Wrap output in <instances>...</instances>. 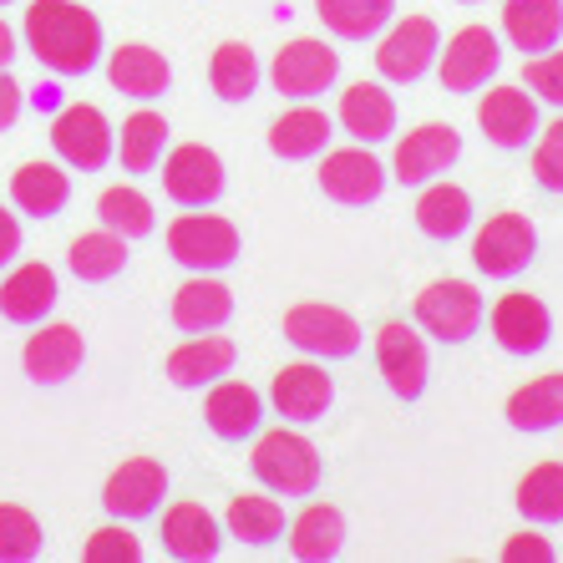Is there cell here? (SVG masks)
Listing matches in <instances>:
<instances>
[{
    "label": "cell",
    "instance_id": "d4e9b609",
    "mask_svg": "<svg viewBox=\"0 0 563 563\" xmlns=\"http://www.w3.org/2000/svg\"><path fill=\"white\" fill-rule=\"evenodd\" d=\"M341 128L351 132L361 147H376L396 132V97L386 92V81H355L341 92Z\"/></svg>",
    "mask_w": 563,
    "mask_h": 563
},
{
    "label": "cell",
    "instance_id": "e575fe53",
    "mask_svg": "<svg viewBox=\"0 0 563 563\" xmlns=\"http://www.w3.org/2000/svg\"><path fill=\"white\" fill-rule=\"evenodd\" d=\"M223 528L250 549H269L285 538V508H279V498H264V493H239L223 512Z\"/></svg>",
    "mask_w": 563,
    "mask_h": 563
},
{
    "label": "cell",
    "instance_id": "5bb4252c",
    "mask_svg": "<svg viewBox=\"0 0 563 563\" xmlns=\"http://www.w3.org/2000/svg\"><path fill=\"white\" fill-rule=\"evenodd\" d=\"M386 178L391 173L371 157V147H335L320 163V194L330 203H341V209H371L386 194Z\"/></svg>",
    "mask_w": 563,
    "mask_h": 563
},
{
    "label": "cell",
    "instance_id": "4dcf8cb0",
    "mask_svg": "<svg viewBox=\"0 0 563 563\" xmlns=\"http://www.w3.org/2000/svg\"><path fill=\"white\" fill-rule=\"evenodd\" d=\"M11 203L31 219H56L71 203V178L56 163H21L11 173Z\"/></svg>",
    "mask_w": 563,
    "mask_h": 563
},
{
    "label": "cell",
    "instance_id": "6da1fadb",
    "mask_svg": "<svg viewBox=\"0 0 563 563\" xmlns=\"http://www.w3.org/2000/svg\"><path fill=\"white\" fill-rule=\"evenodd\" d=\"M26 52L56 77H87L102 62V21L77 0H31Z\"/></svg>",
    "mask_w": 563,
    "mask_h": 563
},
{
    "label": "cell",
    "instance_id": "60d3db41",
    "mask_svg": "<svg viewBox=\"0 0 563 563\" xmlns=\"http://www.w3.org/2000/svg\"><path fill=\"white\" fill-rule=\"evenodd\" d=\"M533 178L543 194H563V118L538 128L533 137Z\"/></svg>",
    "mask_w": 563,
    "mask_h": 563
},
{
    "label": "cell",
    "instance_id": "ac0fdd59",
    "mask_svg": "<svg viewBox=\"0 0 563 563\" xmlns=\"http://www.w3.org/2000/svg\"><path fill=\"white\" fill-rule=\"evenodd\" d=\"M330 401H335V380L325 376V366H314V361H295V366L275 371L269 407H275L285 421H295V427L325 421Z\"/></svg>",
    "mask_w": 563,
    "mask_h": 563
},
{
    "label": "cell",
    "instance_id": "bcb514c9",
    "mask_svg": "<svg viewBox=\"0 0 563 563\" xmlns=\"http://www.w3.org/2000/svg\"><path fill=\"white\" fill-rule=\"evenodd\" d=\"M21 254V223H15V213L0 209V269Z\"/></svg>",
    "mask_w": 563,
    "mask_h": 563
},
{
    "label": "cell",
    "instance_id": "d590c367",
    "mask_svg": "<svg viewBox=\"0 0 563 563\" xmlns=\"http://www.w3.org/2000/svg\"><path fill=\"white\" fill-rule=\"evenodd\" d=\"M209 87L219 102L244 107L254 92H260V56H254L244 41H223L209 62Z\"/></svg>",
    "mask_w": 563,
    "mask_h": 563
},
{
    "label": "cell",
    "instance_id": "9a60e30c",
    "mask_svg": "<svg viewBox=\"0 0 563 563\" xmlns=\"http://www.w3.org/2000/svg\"><path fill=\"white\" fill-rule=\"evenodd\" d=\"M487 325H493V341H498L508 355H543L553 341L549 305L538 300V295H528V289L503 295V300L493 305V314H487Z\"/></svg>",
    "mask_w": 563,
    "mask_h": 563
},
{
    "label": "cell",
    "instance_id": "ab89813d",
    "mask_svg": "<svg viewBox=\"0 0 563 563\" xmlns=\"http://www.w3.org/2000/svg\"><path fill=\"white\" fill-rule=\"evenodd\" d=\"M41 549H46V533L36 512L0 503V563H31L41 559Z\"/></svg>",
    "mask_w": 563,
    "mask_h": 563
},
{
    "label": "cell",
    "instance_id": "836d02e7",
    "mask_svg": "<svg viewBox=\"0 0 563 563\" xmlns=\"http://www.w3.org/2000/svg\"><path fill=\"white\" fill-rule=\"evenodd\" d=\"M66 269L81 279V285H107L128 269V239L112 234V229H97V234H77L71 250H66Z\"/></svg>",
    "mask_w": 563,
    "mask_h": 563
},
{
    "label": "cell",
    "instance_id": "f1b7e54d",
    "mask_svg": "<svg viewBox=\"0 0 563 563\" xmlns=\"http://www.w3.org/2000/svg\"><path fill=\"white\" fill-rule=\"evenodd\" d=\"M335 137V122L320 112V107H295L285 118L269 122V153L279 163H305V157H320Z\"/></svg>",
    "mask_w": 563,
    "mask_h": 563
},
{
    "label": "cell",
    "instance_id": "ffe728a7",
    "mask_svg": "<svg viewBox=\"0 0 563 563\" xmlns=\"http://www.w3.org/2000/svg\"><path fill=\"white\" fill-rule=\"evenodd\" d=\"M203 421L219 442H244L260 437L264 427V396L254 391L250 380H213L209 401H203Z\"/></svg>",
    "mask_w": 563,
    "mask_h": 563
},
{
    "label": "cell",
    "instance_id": "603a6c76",
    "mask_svg": "<svg viewBox=\"0 0 563 563\" xmlns=\"http://www.w3.org/2000/svg\"><path fill=\"white\" fill-rule=\"evenodd\" d=\"M163 549H168V559H178V563L219 559L223 528L203 503H178V508L163 512Z\"/></svg>",
    "mask_w": 563,
    "mask_h": 563
},
{
    "label": "cell",
    "instance_id": "ba28073f",
    "mask_svg": "<svg viewBox=\"0 0 563 563\" xmlns=\"http://www.w3.org/2000/svg\"><path fill=\"white\" fill-rule=\"evenodd\" d=\"M341 77V52H330L325 41L314 36H300L279 46L275 62H269V81H275V92L289 97V102H314V97H325Z\"/></svg>",
    "mask_w": 563,
    "mask_h": 563
},
{
    "label": "cell",
    "instance_id": "4316f807",
    "mask_svg": "<svg viewBox=\"0 0 563 563\" xmlns=\"http://www.w3.org/2000/svg\"><path fill=\"white\" fill-rule=\"evenodd\" d=\"M234 341H223V335H194L188 345H178V351L163 361V371H168V380L178 386V391H203V386H213V380H223L229 371H234Z\"/></svg>",
    "mask_w": 563,
    "mask_h": 563
},
{
    "label": "cell",
    "instance_id": "7402d4cb",
    "mask_svg": "<svg viewBox=\"0 0 563 563\" xmlns=\"http://www.w3.org/2000/svg\"><path fill=\"white\" fill-rule=\"evenodd\" d=\"M107 81L132 102H153V97H163L173 87V66L163 52L143 46V41H128V46L107 56Z\"/></svg>",
    "mask_w": 563,
    "mask_h": 563
},
{
    "label": "cell",
    "instance_id": "7dc6e473",
    "mask_svg": "<svg viewBox=\"0 0 563 563\" xmlns=\"http://www.w3.org/2000/svg\"><path fill=\"white\" fill-rule=\"evenodd\" d=\"M11 56H15V36H11V26L0 21V71L11 66Z\"/></svg>",
    "mask_w": 563,
    "mask_h": 563
},
{
    "label": "cell",
    "instance_id": "c3c4849f",
    "mask_svg": "<svg viewBox=\"0 0 563 563\" xmlns=\"http://www.w3.org/2000/svg\"><path fill=\"white\" fill-rule=\"evenodd\" d=\"M457 5H483V0H457Z\"/></svg>",
    "mask_w": 563,
    "mask_h": 563
},
{
    "label": "cell",
    "instance_id": "9c48e42d",
    "mask_svg": "<svg viewBox=\"0 0 563 563\" xmlns=\"http://www.w3.org/2000/svg\"><path fill=\"white\" fill-rule=\"evenodd\" d=\"M437 71H442V92H452V97L483 92L487 81L503 71V41H498V31L462 26L457 36L442 46V56H437Z\"/></svg>",
    "mask_w": 563,
    "mask_h": 563
},
{
    "label": "cell",
    "instance_id": "74e56055",
    "mask_svg": "<svg viewBox=\"0 0 563 563\" xmlns=\"http://www.w3.org/2000/svg\"><path fill=\"white\" fill-rule=\"evenodd\" d=\"M163 147H168V122H163V112H132V118L122 122L118 157L132 178L153 173L157 163H163Z\"/></svg>",
    "mask_w": 563,
    "mask_h": 563
},
{
    "label": "cell",
    "instance_id": "52a82bcc",
    "mask_svg": "<svg viewBox=\"0 0 563 563\" xmlns=\"http://www.w3.org/2000/svg\"><path fill=\"white\" fill-rule=\"evenodd\" d=\"M538 254V229L528 213H493L472 239V264L487 279H518Z\"/></svg>",
    "mask_w": 563,
    "mask_h": 563
},
{
    "label": "cell",
    "instance_id": "7a4b0ae2",
    "mask_svg": "<svg viewBox=\"0 0 563 563\" xmlns=\"http://www.w3.org/2000/svg\"><path fill=\"white\" fill-rule=\"evenodd\" d=\"M254 477H260L264 493H275V498H310L320 477H325V462L314 452L310 437L300 432H264L254 442V457H250Z\"/></svg>",
    "mask_w": 563,
    "mask_h": 563
},
{
    "label": "cell",
    "instance_id": "1f68e13d",
    "mask_svg": "<svg viewBox=\"0 0 563 563\" xmlns=\"http://www.w3.org/2000/svg\"><path fill=\"white\" fill-rule=\"evenodd\" d=\"M345 549V512L330 503H310V508L289 523V553L300 563H330Z\"/></svg>",
    "mask_w": 563,
    "mask_h": 563
},
{
    "label": "cell",
    "instance_id": "83f0119b",
    "mask_svg": "<svg viewBox=\"0 0 563 563\" xmlns=\"http://www.w3.org/2000/svg\"><path fill=\"white\" fill-rule=\"evenodd\" d=\"M512 432H528V437H543V432H559L563 427V371H549V376H533L528 386L508 396L503 407Z\"/></svg>",
    "mask_w": 563,
    "mask_h": 563
},
{
    "label": "cell",
    "instance_id": "4fadbf2b",
    "mask_svg": "<svg viewBox=\"0 0 563 563\" xmlns=\"http://www.w3.org/2000/svg\"><path fill=\"white\" fill-rule=\"evenodd\" d=\"M223 157L203 143H184L173 147L168 163H163V194L178 203V209H213L223 198Z\"/></svg>",
    "mask_w": 563,
    "mask_h": 563
},
{
    "label": "cell",
    "instance_id": "5b68a950",
    "mask_svg": "<svg viewBox=\"0 0 563 563\" xmlns=\"http://www.w3.org/2000/svg\"><path fill=\"white\" fill-rule=\"evenodd\" d=\"M437 56H442V31L432 15H401L376 41V77L391 87H411L432 71Z\"/></svg>",
    "mask_w": 563,
    "mask_h": 563
},
{
    "label": "cell",
    "instance_id": "484cf974",
    "mask_svg": "<svg viewBox=\"0 0 563 563\" xmlns=\"http://www.w3.org/2000/svg\"><path fill=\"white\" fill-rule=\"evenodd\" d=\"M234 320V289L213 275H194L188 285H178L173 295V325L184 335H209Z\"/></svg>",
    "mask_w": 563,
    "mask_h": 563
},
{
    "label": "cell",
    "instance_id": "cb8c5ba5",
    "mask_svg": "<svg viewBox=\"0 0 563 563\" xmlns=\"http://www.w3.org/2000/svg\"><path fill=\"white\" fill-rule=\"evenodd\" d=\"M503 36L523 56L553 52L563 41V0H503Z\"/></svg>",
    "mask_w": 563,
    "mask_h": 563
},
{
    "label": "cell",
    "instance_id": "277c9868",
    "mask_svg": "<svg viewBox=\"0 0 563 563\" xmlns=\"http://www.w3.org/2000/svg\"><path fill=\"white\" fill-rule=\"evenodd\" d=\"M168 254L184 264L188 275H223L234 269L239 254H244V239L229 219L203 209H188L184 219L168 223Z\"/></svg>",
    "mask_w": 563,
    "mask_h": 563
},
{
    "label": "cell",
    "instance_id": "44dd1931",
    "mask_svg": "<svg viewBox=\"0 0 563 563\" xmlns=\"http://www.w3.org/2000/svg\"><path fill=\"white\" fill-rule=\"evenodd\" d=\"M56 295H62V289H56V269L31 260L0 279V314H5L11 325H41V320L56 310Z\"/></svg>",
    "mask_w": 563,
    "mask_h": 563
},
{
    "label": "cell",
    "instance_id": "f35d334b",
    "mask_svg": "<svg viewBox=\"0 0 563 563\" xmlns=\"http://www.w3.org/2000/svg\"><path fill=\"white\" fill-rule=\"evenodd\" d=\"M97 219H102V229H112V234H122L132 244V239H147L157 229L153 219V198L137 194L132 184H118L107 188L102 198H97Z\"/></svg>",
    "mask_w": 563,
    "mask_h": 563
},
{
    "label": "cell",
    "instance_id": "f6af8a7d",
    "mask_svg": "<svg viewBox=\"0 0 563 563\" xmlns=\"http://www.w3.org/2000/svg\"><path fill=\"white\" fill-rule=\"evenodd\" d=\"M21 107H26V92L11 71H0V132H11L21 122Z\"/></svg>",
    "mask_w": 563,
    "mask_h": 563
},
{
    "label": "cell",
    "instance_id": "681fc988",
    "mask_svg": "<svg viewBox=\"0 0 563 563\" xmlns=\"http://www.w3.org/2000/svg\"><path fill=\"white\" fill-rule=\"evenodd\" d=\"M0 5H11V0H0Z\"/></svg>",
    "mask_w": 563,
    "mask_h": 563
},
{
    "label": "cell",
    "instance_id": "ee69618b",
    "mask_svg": "<svg viewBox=\"0 0 563 563\" xmlns=\"http://www.w3.org/2000/svg\"><path fill=\"white\" fill-rule=\"evenodd\" d=\"M559 553H553V543L543 533H512L508 543H503V563H553Z\"/></svg>",
    "mask_w": 563,
    "mask_h": 563
},
{
    "label": "cell",
    "instance_id": "3957f363",
    "mask_svg": "<svg viewBox=\"0 0 563 563\" xmlns=\"http://www.w3.org/2000/svg\"><path fill=\"white\" fill-rule=\"evenodd\" d=\"M411 314H417L421 335H432L437 345H467L487 320V300L472 279H437L417 295Z\"/></svg>",
    "mask_w": 563,
    "mask_h": 563
},
{
    "label": "cell",
    "instance_id": "8992f818",
    "mask_svg": "<svg viewBox=\"0 0 563 563\" xmlns=\"http://www.w3.org/2000/svg\"><path fill=\"white\" fill-rule=\"evenodd\" d=\"M279 330L310 361H351V355H361V341H366L355 314L335 310V305H295V310H285Z\"/></svg>",
    "mask_w": 563,
    "mask_h": 563
},
{
    "label": "cell",
    "instance_id": "7c38bea8",
    "mask_svg": "<svg viewBox=\"0 0 563 563\" xmlns=\"http://www.w3.org/2000/svg\"><path fill=\"white\" fill-rule=\"evenodd\" d=\"M52 147L56 157H62L66 168L77 173H102L107 163H112V122L102 118V107L92 102H71L56 112L52 122Z\"/></svg>",
    "mask_w": 563,
    "mask_h": 563
},
{
    "label": "cell",
    "instance_id": "d6a6232c",
    "mask_svg": "<svg viewBox=\"0 0 563 563\" xmlns=\"http://www.w3.org/2000/svg\"><path fill=\"white\" fill-rule=\"evenodd\" d=\"M314 15L335 41H376L396 21V0H314Z\"/></svg>",
    "mask_w": 563,
    "mask_h": 563
},
{
    "label": "cell",
    "instance_id": "f546056e",
    "mask_svg": "<svg viewBox=\"0 0 563 563\" xmlns=\"http://www.w3.org/2000/svg\"><path fill=\"white\" fill-rule=\"evenodd\" d=\"M417 229L427 239H437V244H452V239H462L472 229V194L457 184H446V178H437V184L421 188L417 198Z\"/></svg>",
    "mask_w": 563,
    "mask_h": 563
},
{
    "label": "cell",
    "instance_id": "30bf717a",
    "mask_svg": "<svg viewBox=\"0 0 563 563\" xmlns=\"http://www.w3.org/2000/svg\"><path fill=\"white\" fill-rule=\"evenodd\" d=\"M462 157V132L452 122H421L417 132H407L396 143V157H391V178L401 188H427L437 184L442 173L457 168Z\"/></svg>",
    "mask_w": 563,
    "mask_h": 563
},
{
    "label": "cell",
    "instance_id": "b9f144b4",
    "mask_svg": "<svg viewBox=\"0 0 563 563\" xmlns=\"http://www.w3.org/2000/svg\"><path fill=\"white\" fill-rule=\"evenodd\" d=\"M81 553H87V563H137L143 559V543H137V533L122 528V518H118L112 528H97Z\"/></svg>",
    "mask_w": 563,
    "mask_h": 563
},
{
    "label": "cell",
    "instance_id": "7bdbcfd3",
    "mask_svg": "<svg viewBox=\"0 0 563 563\" xmlns=\"http://www.w3.org/2000/svg\"><path fill=\"white\" fill-rule=\"evenodd\" d=\"M523 81H528V92H533L538 102H549V107H559L563 112V52L559 46L543 52V56H528Z\"/></svg>",
    "mask_w": 563,
    "mask_h": 563
},
{
    "label": "cell",
    "instance_id": "d6986e66",
    "mask_svg": "<svg viewBox=\"0 0 563 563\" xmlns=\"http://www.w3.org/2000/svg\"><path fill=\"white\" fill-rule=\"evenodd\" d=\"M81 361H87V341H81L77 325H41L26 341V351H21V366H26V376L36 386L71 380L81 371Z\"/></svg>",
    "mask_w": 563,
    "mask_h": 563
},
{
    "label": "cell",
    "instance_id": "8d00e7d4",
    "mask_svg": "<svg viewBox=\"0 0 563 563\" xmlns=\"http://www.w3.org/2000/svg\"><path fill=\"white\" fill-rule=\"evenodd\" d=\"M512 503H518V512H523L533 528L563 523V462H538V467H528Z\"/></svg>",
    "mask_w": 563,
    "mask_h": 563
},
{
    "label": "cell",
    "instance_id": "e0dca14e",
    "mask_svg": "<svg viewBox=\"0 0 563 563\" xmlns=\"http://www.w3.org/2000/svg\"><path fill=\"white\" fill-rule=\"evenodd\" d=\"M168 493V467L157 457H128L102 487V508L122 523H137V518H153L157 503Z\"/></svg>",
    "mask_w": 563,
    "mask_h": 563
},
{
    "label": "cell",
    "instance_id": "8fae6325",
    "mask_svg": "<svg viewBox=\"0 0 563 563\" xmlns=\"http://www.w3.org/2000/svg\"><path fill=\"white\" fill-rule=\"evenodd\" d=\"M376 366L396 401H421L427 376H432V355H427L421 330L407 325V320H386V325L376 330Z\"/></svg>",
    "mask_w": 563,
    "mask_h": 563
},
{
    "label": "cell",
    "instance_id": "2e32d148",
    "mask_svg": "<svg viewBox=\"0 0 563 563\" xmlns=\"http://www.w3.org/2000/svg\"><path fill=\"white\" fill-rule=\"evenodd\" d=\"M477 128L503 153H523L538 137V97L523 92V87H493L477 102Z\"/></svg>",
    "mask_w": 563,
    "mask_h": 563
}]
</instances>
